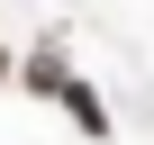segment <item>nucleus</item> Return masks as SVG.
<instances>
[{
    "label": "nucleus",
    "mask_w": 154,
    "mask_h": 145,
    "mask_svg": "<svg viewBox=\"0 0 154 145\" xmlns=\"http://www.w3.org/2000/svg\"><path fill=\"white\" fill-rule=\"evenodd\" d=\"M63 100H72V118H82V127H91V136H100V127H109V118H100V100H91V91H82V82H63Z\"/></svg>",
    "instance_id": "1"
}]
</instances>
